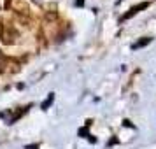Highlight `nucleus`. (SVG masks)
Wrapping results in <instances>:
<instances>
[{
  "label": "nucleus",
  "instance_id": "nucleus-1",
  "mask_svg": "<svg viewBox=\"0 0 156 149\" xmlns=\"http://www.w3.org/2000/svg\"><path fill=\"white\" fill-rule=\"evenodd\" d=\"M147 5H149V2H142V4H139V5H133V7L130 9V11H128L126 14H123V16H121V21H125V20H130L132 16H135L137 12H139V11L146 9Z\"/></svg>",
  "mask_w": 156,
  "mask_h": 149
},
{
  "label": "nucleus",
  "instance_id": "nucleus-2",
  "mask_svg": "<svg viewBox=\"0 0 156 149\" xmlns=\"http://www.w3.org/2000/svg\"><path fill=\"white\" fill-rule=\"evenodd\" d=\"M149 42H151V37H146L144 41H139L137 44H133L132 49H139V48H142V46H146V44H149Z\"/></svg>",
  "mask_w": 156,
  "mask_h": 149
},
{
  "label": "nucleus",
  "instance_id": "nucleus-3",
  "mask_svg": "<svg viewBox=\"0 0 156 149\" xmlns=\"http://www.w3.org/2000/svg\"><path fill=\"white\" fill-rule=\"evenodd\" d=\"M53 98H55V97H53V93H51L49 97H48V100H46V102L42 104V109H48V107L51 105V102H53Z\"/></svg>",
  "mask_w": 156,
  "mask_h": 149
},
{
  "label": "nucleus",
  "instance_id": "nucleus-4",
  "mask_svg": "<svg viewBox=\"0 0 156 149\" xmlns=\"http://www.w3.org/2000/svg\"><path fill=\"white\" fill-rule=\"evenodd\" d=\"M77 5H83V0H77Z\"/></svg>",
  "mask_w": 156,
  "mask_h": 149
}]
</instances>
